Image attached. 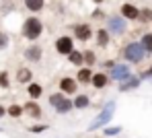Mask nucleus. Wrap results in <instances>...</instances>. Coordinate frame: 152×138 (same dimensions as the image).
<instances>
[{"instance_id": "34", "label": "nucleus", "mask_w": 152, "mask_h": 138, "mask_svg": "<svg viewBox=\"0 0 152 138\" xmlns=\"http://www.w3.org/2000/svg\"><path fill=\"white\" fill-rule=\"evenodd\" d=\"M4 113H6V109H4V107H2V105H0V117H2V115H4Z\"/></svg>"}, {"instance_id": "31", "label": "nucleus", "mask_w": 152, "mask_h": 138, "mask_svg": "<svg viewBox=\"0 0 152 138\" xmlns=\"http://www.w3.org/2000/svg\"><path fill=\"white\" fill-rule=\"evenodd\" d=\"M93 19H107V17H105V12H103V10L97 8V10H93Z\"/></svg>"}, {"instance_id": "7", "label": "nucleus", "mask_w": 152, "mask_h": 138, "mask_svg": "<svg viewBox=\"0 0 152 138\" xmlns=\"http://www.w3.org/2000/svg\"><path fill=\"white\" fill-rule=\"evenodd\" d=\"M78 81L76 79H70V76H64V79H60V91L62 93H66V95H74L76 91H78Z\"/></svg>"}, {"instance_id": "29", "label": "nucleus", "mask_w": 152, "mask_h": 138, "mask_svg": "<svg viewBox=\"0 0 152 138\" xmlns=\"http://www.w3.org/2000/svg\"><path fill=\"white\" fill-rule=\"evenodd\" d=\"M48 128H50V126H48V124H37V126H31V128H29V130H31V132H35V134H37V132H45V130H48Z\"/></svg>"}, {"instance_id": "35", "label": "nucleus", "mask_w": 152, "mask_h": 138, "mask_svg": "<svg viewBox=\"0 0 152 138\" xmlns=\"http://www.w3.org/2000/svg\"><path fill=\"white\" fill-rule=\"evenodd\" d=\"M93 2H95V4H103L105 0H93Z\"/></svg>"}, {"instance_id": "13", "label": "nucleus", "mask_w": 152, "mask_h": 138, "mask_svg": "<svg viewBox=\"0 0 152 138\" xmlns=\"http://www.w3.org/2000/svg\"><path fill=\"white\" fill-rule=\"evenodd\" d=\"M76 81L80 84H88L93 81V70L88 68V66H84V68H80L78 70V74H76Z\"/></svg>"}, {"instance_id": "22", "label": "nucleus", "mask_w": 152, "mask_h": 138, "mask_svg": "<svg viewBox=\"0 0 152 138\" xmlns=\"http://www.w3.org/2000/svg\"><path fill=\"white\" fill-rule=\"evenodd\" d=\"M6 113L10 115V117H21L23 113H25V107H21V105H17V103H12L8 109H6Z\"/></svg>"}, {"instance_id": "24", "label": "nucleus", "mask_w": 152, "mask_h": 138, "mask_svg": "<svg viewBox=\"0 0 152 138\" xmlns=\"http://www.w3.org/2000/svg\"><path fill=\"white\" fill-rule=\"evenodd\" d=\"M121 130H124L121 126H105V128H103V134H105V136H117Z\"/></svg>"}, {"instance_id": "15", "label": "nucleus", "mask_w": 152, "mask_h": 138, "mask_svg": "<svg viewBox=\"0 0 152 138\" xmlns=\"http://www.w3.org/2000/svg\"><path fill=\"white\" fill-rule=\"evenodd\" d=\"M107 83H109V76H107V74H103V72L93 74V81H91V84H93L95 89H103V87H107Z\"/></svg>"}, {"instance_id": "8", "label": "nucleus", "mask_w": 152, "mask_h": 138, "mask_svg": "<svg viewBox=\"0 0 152 138\" xmlns=\"http://www.w3.org/2000/svg\"><path fill=\"white\" fill-rule=\"evenodd\" d=\"M129 74H132V72H129V66H127V64H115V66L109 70V76L115 79V81H124Z\"/></svg>"}, {"instance_id": "32", "label": "nucleus", "mask_w": 152, "mask_h": 138, "mask_svg": "<svg viewBox=\"0 0 152 138\" xmlns=\"http://www.w3.org/2000/svg\"><path fill=\"white\" fill-rule=\"evenodd\" d=\"M140 79H152V68L150 70H144V72L140 74Z\"/></svg>"}, {"instance_id": "11", "label": "nucleus", "mask_w": 152, "mask_h": 138, "mask_svg": "<svg viewBox=\"0 0 152 138\" xmlns=\"http://www.w3.org/2000/svg\"><path fill=\"white\" fill-rule=\"evenodd\" d=\"M140 81H142L140 76H132V74H129L127 79H124V81H121L119 91H121V93H126V91H129V89H138V87H140Z\"/></svg>"}, {"instance_id": "25", "label": "nucleus", "mask_w": 152, "mask_h": 138, "mask_svg": "<svg viewBox=\"0 0 152 138\" xmlns=\"http://www.w3.org/2000/svg\"><path fill=\"white\" fill-rule=\"evenodd\" d=\"M142 46L146 48L148 54H152V33H144L142 35Z\"/></svg>"}, {"instance_id": "18", "label": "nucleus", "mask_w": 152, "mask_h": 138, "mask_svg": "<svg viewBox=\"0 0 152 138\" xmlns=\"http://www.w3.org/2000/svg\"><path fill=\"white\" fill-rule=\"evenodd\" d=\"M25 6H27V10H31V12H39V10H43L45 0H25Z\"/></svg>"}, {"instance_id": "33", "label": "nucleus", "mask_w": 152, "mask_h": 138, "mask_svg": "<svg viewBox=\"0 0 152 138\" xmlns=\"http://www.w3.org/2000/svg\"><path fill=\"white\" fill-rule=\"evenodd\" d=\"M103 66H107V68H109V70H111V68H113V66H115V62H113V60H107V62H105V64H103Z\"/></svg>"}, {"instance_id": "23", "label": "nucleus", "mask_w": 152, "mask_h": 138, "mask_svg": "<svg viewBox=\"0 0 152 138\" xmlns=\"http://www.w3.org/2000/svg\"><path fill=\"white\" fill-rule=\"evenodd\" d=\"M138 21L140 23H152V10L150 8H142L140 15H138Z\"/></svg>"}, {"instance_id": "19", "label": "nucleus", "mask_w": 152, "mask_h": 138, "mask_svg": "<svg viewBox=\"0 0 152 138\" xmlns=\"http://www.w3.org/2000/svg\"><path fill=\"white\" fill-rule=\"evenodd\" d=\"M27 93H29V97H31V99H39V97H41V93H43V87H41V84H37V83H29Z\"/></svg>"}, {"instance_id": "1", "label": "nucleus", "mask_w": 152, "mask_h": 138, "mask_svg": "<svg viewBox=\"0 0 152 138\" xmlns=\"http://www.w3.org/2000/svg\"><path fill=\"white\" fill-rule=\"evenodd\" d=\"M113 113H115V101H107L105 103V107L101 109V113L91 122V126H88V132H95V130H101L105 128L109 122H111V117H113Z\"/></svg>"}, {"instance_id": "12", "label": "nucleus", "mask_w": 152, "mask_h": 138, "mask_svg": "<svg viewBox=\"0 0 152 138\" xmlns=\"http://www.w3.org/2000/svg\"><path fill=\"white\" fill-rule=\"evenodd\" d=\"M25 113L29 115V117H41V107H39V103L33 99V101H27L25 103Z\"/></svg>"}, {"instance_id": "30", "label": "nucleus", "mask_w": 152, "mask_h": 138, "mask_svg": "<svg viewBox=\"0 0 152 138\" xmlns=\"http://www.w3.org/2000/svg\"><path fill=\"white\" fill-rule=\"evenodd\" d=\"M8 48V35L6 33H0V50Z\"/></svg>"}, {"instance_id": "26", "label": "nucleus", "mask_w": 152, "mask_h": 138, "mask_svg": "<svg viewBox=\"0 0 152 138\" xmlns=\"http://www.w3.org/2000/svg\"><path fill=\"white\" fill-rule=\"evenodd\" d=\"M64 97H66V93H62V91H60V93L50 95V105H51V107H56V105L60 103V99H64Z\"/></svg>"}, {"instance_id": "21", "label": "nucleus", "mask_w": 152, "mask_h": 138, "mask_svg": "<svg viewBox=\"0 0 152 138\" xmlns=\"http://www.w3.org/2000/svg\"><path fill=\"white\" fill-rule=\"evenodd\" d=\"M88 105H91L88 95H76V99H74V107L76 109H86Z\"/></svg>"}, {"instance_id": "2", "label": "nucleus", "mask_w": 152, "mask_h": 138, "mask_svg": "<svg viewBox=\"0 0 152 138\" xmlns=\"http://www.w3.org/2000/svg\"><path fill=\"white\" fill-rule=\"evenodd\" d=\"M146 54H148V52H146V48L142 46V41H132V43H127L126 48H124V52H121V56L126 58L129 64L142 62Z\"/></svg>"}, {"instance_id": "5", "label": "nucleus", "mask_w": 152, "mask_h": 138, "mask_svg": "<svg viewBox=\"0 0 152 138\" xmlns=\"http://www.w3.org/2000/svg\"><path fill=\"white\" fill-rule=\"evenodd\" d=\"M72 50H74V39H72L70 35H62V37L56 39V52H58V54L68 56Z\"/></svg>"}, {"instance_id": "4", "label": "nucleus", "mask_w": 152, "mask_h": 138, "mask_svg": "<svg viewBox=\"0 0 152 138\" xmlns=\"http://www.w3.org/2000/svg\"><path fill=\"white\" fill-rule=\"evenodd\" d=\"M107 29L111 35H124L127 31V19L124 15H113V17H107Z\"/></svg>"}, {"instance_id": "28", "label": "nucleus", "mask_w": 152, "mask_h": 138, "mask_svg": "<svg viewBox=\"0 0 152 138\" xmlns=\"http://www.w3.org/2000/svg\"><path fill=\"white\" fill-rule=\"evenodd\" d=\"M0 87H2V89H8V87H10V81H8V72H0Z\"/></svg>"}, {"instance_id": "10", "label": "nucleus", "mask_w": 152, "mask_h": 138, "mask_svg": "<svg viewBox=\"0 0 152 138\" xmlns=\"http://www.w3.org/2000/svg\"><path fill=\"white\" fill-rule=\"evenodd\" d=\"M41 56H43V50L39 46H29L25 50V60H29V62H39Z\"/></svg>"}, {"instance_id": "16", "label": "nucleus", "mask_w": 152, "mask_h": 138, "mask_svg": "<svg viewBox=\"0 0 152 138\" xmlns=\"http://www.w3.org/2000/svg\"><path fill=\"white\" fill-rule=\"evenodd\" d=\"M68 62L74 64V66H82L84 64V52H78V50H72L68 54Z\"/></svg>"}, {"instance_id": "9", "label": "nucleus", "mask_w": 152, "mask_h": 138, "mask_svg": "<svg viewBox=\"0 0 152 138\" xmlns=\"http://www.w3.org/2000/svg\"><path fill=\"white\" fill-rule=\"evenodd\" d=\"M119 15H124L127 21H138V15H140V8L129 4V2H124L121 8H119Z\"/></svg>"}, {"instance_id": "27", "label": "nucleus", "mask_w": 152, "mask_h": 138, "mask_svg": "<svg viewBox=\"0 0 152 138\" xmlns=\"http://www.w3.org/2000/svg\"><path fill=\"white\" fill-rule=\"evenodd\" d=\"M95 60H97V58H95V52H93V50H86V52H84V64H86V66H93Z\"/></svg>"}, {"instance_id": "20", "label": "nucleus", "mask_w": 152, "mask_h": 138, "mask_svg": "<svg viewBox=\"0 0 152 138\" xmlns=\"http://www.w3.org/2000/svg\"><path fill=\"white\" fill-rule=\"evenodd\" d=\"M31 76H33V74H31L29 68H19V70H17V81H19L21 84L31 83Z\"/></svg>"}, {"instance_id": "6", "label": "nucleus", "mask_w": 152, "mask_h": 138, "mask_svg": "<svg viewBox=\"0 0 152 138\" xmlns=\"http://www.w3.org/2000/svg\"><path fill=\"white\" fill-rule=\"evenodd\" d=\"M74 35L80 41H88L93 37V27L88 23H78V25H74Z\"/></svg>"}, {"instance_id": "14", "label": "nucleus", "mask_w": 152, "mask_h": 138, "mask_svg": "<svg viewBox=\"0 0 152 138\" xmlns=\"http://www.w3.org/2000/svg\"><path fill=\"white\" fill-rule=\"evenodd\" d=\"M53 109L58 111V113H70V111L74 109V101H70L68 97H64V99H60V103Z\"/></svg>"}, {"instance_id": "3", "label": "nucleus", "mask_w": 152, "mask_h": 138, "mask_svg": "<svg viewBox=\"0 0 152 138\" xmlns=\"http://www.w3.org/2000/svg\"><path fill=\"white\" fill-rule=\"evenodd\" d=\"M21 33H23L25 39H31V41H35L37 37H41V33H43V23H41V19H37V17L25 19Z\"/></svg>"}, {"instance_id": "17", "label": "nucleus", "mask_w": 152, "mask_h": 138, "mask_svg": "<svg viewBox=\"0 0 152 138\" xmlns=\"http://www.w3.org/2000/svg\"><path fill=\"white\" fill-rule=\"evenodd\" d=\"M109 37H111L109 29H99V31H97V43H99L101 48H107V46H109Z\"/></svg>"}]
</instances>
